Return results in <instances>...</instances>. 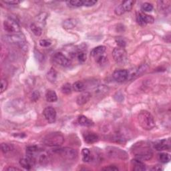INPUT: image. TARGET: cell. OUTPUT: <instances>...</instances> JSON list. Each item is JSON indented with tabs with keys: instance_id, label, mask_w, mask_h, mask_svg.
Returning <instances> with one entry per match:
<instances>
[{
	"instance_id": "f546056e",
	"label": "cell",
	"mask_w": 171,
	"mask_h": 171,
	"mask_svg": "<svg viewBox=\"0 0 171 171\" xmlns=\"http://www.w3.org/2000/svg\"><path fill=\"white\" fill-rule=\"evenodd\" d=\"M31 31H32L33 34L34 35H36V36H40V35L42 34V28L39 27V26H37L36 25V24H32L31 25Z\"/></svg>"
},
{
	"instance_id": "ee69618b",
	"label": "cell",
	"mask_w": 171,
	"mask_h": 171,
	"mask_svg": "<svg viewBox=\"0 0 171 171\" xmlns=\"http://www.w3.org/2000/svg\"><path fill=\"white\" fill-rule=\"evenodd\" d=\"M117 42V44L119 46V47L120 48H124L126 46V42L122 38H118L116 40Z\"/></svg>"
},
{
	"instance_id": "8992f818",
	"label": "cell",
	"mask_w": 171,
	"mask_h": 171,
	"mask_svg": "<svg viewBox=\"0 0 171 171\" xmlns=\"http://www.w3.org/2000/svg\"><path fill=\"white\" fill-rule=\"evenodd\" d=\"M112 56L115 62L118 64H124L128 60L127 52L124 48L118 47L114 48L112 52Z\"/></svg>"
},
{
	"instance_id": "6da1fadb",
	"label": "cell",
	"mask_w": 171,
	"mask_h": 171,
	"mask_svg": "<svg viewBox=\"0 0 171 171\" xmlns=\"http://www.w3.org/2000/svg\"><path fill=\"white\" fill-rule=\"evenodd\" d=\"M132 152L135 158L141 161H147L152 158L153 152L149 144L146 142H140L133 146Z\"/></svg>"
},
{
	"instance_id": "d6986e66",
	"label": "cell",
	"mask_w": 171,
	"mask_h": 171,
	"mask_svg": "<svg viewBox=\"0 0 171 171\" xmlns=\"http://www.w3.org/2000/svg\"><path fill=\"white\" fill-rule=\"evenodd\" d=\"M35 163H36L33 160L28 157L23 158L19 161V164H21V166L26 170H30Z\"/></svg>"
},
{
	"instance_id": "681fc988",
	"label": "cell",
	"mask_w": 171,
	"mask_h": 171,
	"mask_svg": "<svg viewBox=\"0 0 171 171\" xmlns=\"http://www.w3.org/2000/svg\"><path fill=\"white\" fill-rule=\"evenodd\" d=\"M161 169H162L160 166H155V167H154V168H152V170H160Z\"/></svg>"
},
{
	"instance_id": "7bdbcfd3",
	"label": "cell",
	"mask_w": 171,
	"mask_h": 171,
	"mask_svg": "<svg viewBox=\"0 0 171 171\" xmlns=\"http://www.w3.org/2000/svg\"><path fill=\"white\" fill-rule=\"evenodd\" d=\"M97 62L100 65L104 64V63L106 62V57L104 56H100L99 57H98Z\"/></svg>"
},
{
	"instance_id": "484cf974",
	"label": "cell",
	"mask_w": 171,
	"mask_h": 171,
	"mask_svg": "<svg viewBox=\"0 0 171 171\" xmlns=\"http://www.w3.org/2000/svg\"><path fill=\"white\" fill-rule=\"evenodd\" d=\"M57 73L54 68H51L47 73L48 80L51 82H54L56 80Z\"/></svg>"
},
{
	"instance_id": "8d00e7d4",
	"label": "cell",
	"mask_w": 171,
	"mask_h": 171,
	"mask_svg": "<svg viewBox=\"0 0 171 171\" xmlns=\"http://www.w3.org/2000/svg\"><path fill=\"white\" fill-rule=\"evenodd\" d=\"M96 3L97 1H96V0H84V1H83V6H93Z\"/></svg>"
},
{
	"instance_id": "3957f363",
	"label": "cell",
	"mask_w": 171,
	"mask_h": 171,
	"mask_svg": "<svg viewBox=\"0 0 171 171\" xmlns=\"http://www.w3.org/2000/svg\"><path fill=\"white\" fill-rule=\"evenodd\" d=\"M64 143V137L60 132H52L43 138V143L48 146H59Z\"/></svg>"
},
{
	"instance_id": "74e56055",
	"label": "cell",
	"mask_w": 171,
	"mask_h": 171,
	"mask_svg": "<svg viewBox=\"0 0 171 171\" xmlns=\"http://www.w3.org/2000/svg\"><path fill=\"white\" fill-rule=\"evenodd\" d=\"M7 86H8L7 81L5 79L2 78L1 80V93H3V92L7 89Z\"/></svg>"
},
{
	"instance_id": "cb8c5ba5",
	"label": "cell",
	"mask_w": 171,
	"mask_h": 171,
	"mask_svg": "<svg viewBox=\"0 0 171 171\" xmlns=\"http://www.w3.org/2000/svg\"><path fill=\"white\" fill-rule=\"evenodd\" d=\"M46 100L49 102H56L57 100L56 93L54 90H48L47 92H46Z\"/></svg>"
},
{
	"instance_id": "ab89813d",
	"label": "cell",
	"mask_w": 171,
	"mask_h": 171,
	"mask_svg": "<svg viewBox=\"0 0 171 171\" xmlns=\"http://www.w3.org/2000/svg\"><path fill=\"white\" fill-rule=\"evenodd\" d=\"M39 98H40L39 92L37 90H35L34 92H33V93L31 94V100H32L33 102H36V101L39 99Z\"/></svg>"
},
{
	"instance_id": "e575fe53",
	"label": "cell",
	"mask_w": 171,
	"mask_h": 171,
	"mask_svg": "<svg viewBox=\"0 0 171 171\" xmlns=\"http://www.w3.org/2000/svg\"><path fill=\"white\" fill-rule=\"evenodd\" d=\"M159 7L161 10H166L170 6V1H159Z\"/></svg>"
},
{
	"instance_id": "9a60e30c",
	"label": "cell",
	"mask_w": 171,
	"mask_h": 171,
	"mask_svg": "<svg viewBox=\"0 0 171 171\" xmlns=\"http://www.w3.org/2000/svg\"><path fill=\"white\" fill-rule=\"evenodd\" d=\"M91 98V94L88 92H84L77 97L76 103L79 106H83L88 102Z\"/></svg>"
},
{
	"instance_id": "9c48e42d",
	"label": "cell",
	"mask_w": 171,
	"mask_h": 171,
	"mask_svg": "<svg viewBox=\"0 0 171 171\" xmlns=\"http://www.w3.org/2000/svg\"><path fill=\"white\" fill-rule=\"evenodd\" d=\"M53 60L55 63L62 67L68 68L71 65L70 60L61 52H57L54 55Z\"/></svg>"
},
{
	"instance_id": "60d3db41",
	"label": "cell",
	"mask_w": 171,
	"mask_h": 171,
	"mask_svg": "<svg viewBox=\"0 0 171 171\" xmlns=\"http://www.w3.org/2000/svg\"><path fill=\"white\" fill-rule=\"evenodd\" d=\"M51 42L48 40H41L40 41V45L42 47H48L51 45Z\"/></svg>"
},
{
	"instance_id": "44dd1931",
	"label": "cell",
	"mask_w": 171,
	"mask_h": 171,
	"mask_svg": "<svg viewBox=\"0 0 171 171\" xmlns=\"http://www.w3.org/2000/svg\"><path fill=\"white\" fill-rule=\"evenodd\" d=\"M106 47L104 46H99L94 48L93 50L91 51V56L93 57H99L102 56V54L106 51Z\"/></svg>"
},
{
	"instance_id": "52a82bcc",
	"label": "cell",
	"mask_w": 171,
	"mask_h": 171,
	"mask_svg": "<svg viewBox=\"0 0 171 171\" xmlns=\"http://www.w3.org/2000/svg\"><path fill=\"white\" fill-rule=\"evenodd\" d=\"M4 30L9 33L19 34L21 30L18 24L12 19H7L4 22Z\"/></svg>"
},
{
	"instance_id": "277c9868",
	"label": "cell",
	"mask_w": 171,
	"mask_h": 171,
	"mask_svg": "<svg viewBox=\"0 0 171 171\" xmlns=\"http://www.w3.org/2000/svg\"><path fill=\"white\" fill-rule=\"evenodd\" d=\"M106 154L108 158L116 160L125 161L128 158V155L124 150L116 146H108L106 149Z\"/></svg>"
},
{
	"instance_id": "603a6c76",
	"label": "cell",
	"mask_w": 171,
	"mask_h": 171,
	"mask_svg": "<svg viewBox=\"0 0 171 171\" xmlns=\"http://www.w3.org/2000/svg\"><path fill=\"white\" fill-rule=\"evenodd\" d=\"M82 160L85 163H90L93 160V156H92L91 152L88 149H84L82 151Z\"/></svg>"
},
{
	"instance_id": "5b68a950",
	"label": "cell",
	"mask_w": 171,
	"mask_h": 171,
	"mask_svg": "<svg viewBox=\"0 0 171 171\" xmlns=\"http://www.w3.org/2000/svg\"><path fill=\"white\" fill-rule=\"evenodd\" d=\"M55 152L60 155L63 158L68 161H74L76 160L78 157V152L76 150L72 148L65 147L62 149H56Z\"/></svg>"
},
{
	"instance_id": "5bb4252c",
	"label": "cell",
	"mask_w": 171,
	"mask_h": 171,
	"mask_svg": "<svg viewBox=\"0 0 171 171\" xmlns=\"http://www.w3.org/2000/svg\"><path fill=\"white\" fill-rule=\"evenodd\" d=\"M36 161L41 165L47 164L49 161V155L45 151L39 150L36 157Z\"/></svg>"
},
{
	"instance_id": "4fadbf2b",
	"label": "cell",
	"mask_w": 171,
	"mask_h": 171,
	"mask_svg": "<svg viewBox=\"0 0 171 171\" xmlns=\"http://www.w3.org/2000/svg\"><path fill=\"white\" fill-rule=\"evenodd\" d=\"M154 148L158 151L169 150L170 148V140L169 139H163V140L156 142L155 144Z\"/></svg>"
},
{
	"instance_id": "d6a6232c",
	"label": "cell",
	"mask_w": 171,
	"mask_h": 171,
	"mask_svg": "<svg viewBox=\"0 0 171 171\" xmlns=\"http://www.w3.org/2000/svg\"><path fill=\"white\" fill-rule=\"evenodd\" d=\"M142 9L143 11H146V12H150L153 10V5L150 3H144L142 5Z\"/></svg>"
},
{
	"instance_id": "bcb514c9",
	"label": "cell",
	"mask_w": 171,
	"mask_h": 171,
	"mask_svg": "<svg viewBox=\"0 0 171 171\" xmlns=\"http://www.w3.org/2000/svg\"><path fill=\"white\" fill-rule=\"evenodd\" d=\"M4 3L9 5H17L19 4L20 1L17 0H7V1H4Z\"/></svg>"
},
{
	"instance_id": "83f0119b",
	"label": "cell",
	"mask_w": 171,
	"mask_h": 171,
	"mask_svg": "<svg viewBox=\"0 0 171 171\" xmlns=\"http://www.w3.org/2000/svg\"><path fill=\"white\" fill-rule=\"evenodd\" d=\"M72 88H73L74 91L78 92H82L85 89V84L82 82L78 81V82H76L72 85Z\"/></svg>"
},
{
	"instance_id": "7c38bea8",
	"label": "cell",
	"mask_w": 171,
	"mask_h": 171,
	"mask_svg": "<svg viewBox=\"0 0 171 171\" xmlns=\"http://www.w3.org/2000/svg\"><path fill=\"white\" fill-rule=\"evenodd\" d=\"M137 21L140 25L144 26L147 24H152L155 21V19L151 16L140 13L137 14Z\"/></svg>"
},
{
	"instance_id": "f35d334b",
	"label": "cell",
	"mask_w": 171,
	"mask_h": 171,
	"mask_svg": "<svg viewBox=\"0 0 171 171\" xmlns=\"http://www.w3.org/2000/svg\"><path fill=\"white\" fill-rule=\"evenodd\" d=\"M124 13H125V11H124L122 6V5H118V6L116 7V9H115V13L116 14V15L121 16V15H122V14Z\"/></svg>"
},
{
	"instance_id": "d590c367",
	"label": "cell",
	"mask_w": 171,
	"mask_h": 171,
	"mask_svg": "<svg viewBox=\"0 0 171 171\" xmlns=\"http://www.w3.org/2000/svg\"><path fill=\"white\" fill-rule=\"evenodd\" d=\"M11 150V147L8 144L2 143L1 144V151L4 153V154H7V152H10Z\"/></svg>"
},
{
	"instance_id": "ffe728a7",
	"label": "cell",
	"mask_w": 171,
	"mask_h": 171,
	"mask_svg": "<svg viewBox=\"0 0 171 171\" xmlns=\"http://www.w3.org/2000/svg\"><path fill=\"white\" fill-rule=\"evenodd\" d=\"M133 165V170L137 171H141L146 170V165L143 163V161H141L138 159L135 158L132 161Z\"/></svg>"
},
{
	"instance_id": "c3c4849f",
	"label": "cell",
	"mask_w": 171,
	"mask_h": 171,
	"mask_svg": "<svg viewBox=\"0 0 171 171\" xmlns=\"http://www.w3.org/2000/svg\"><path fill=\"white\" fill-rule=\"evenodd\" d=\"M7 171H13V170H20L19 169H18V168H16V167H8L6 169H5Z\"/></svg>"
},
{
	"instance_id": "d4e9b609",
	"label": "cell",
	"mask_w": 171,
	"mask_h": 171,
	"mask_svg": "<svg viewBox=\"0 0 171 171\" xmlns=\"http://www.w3.org/2000/svg\"><path fill=\"white\" fill-rule=\"evenodd\" d=\"M134 4V1L132 0H128V1H124L122 3V6L124 11H130L132 10L133 5Z\"/></svg>"
},
{
	"instance_id": "b9f144b4",
	"label": "cell",
	"mask_w": 171,
	"mask_h": 171,
	"mask_svg": "<svg viewBox=\"0 0 171 171\" xmlns=\"http://www.w3.org/2000/svg\"><path fill=\"white\" fill-rule=\"evenodd\" d=\"M47 16H48L47 13L45 12L40 13V15H38V16H37V19H38L39 22L42 23L43 22H45L46 17H47Z\"/></svg>"
},
{
	"instance_id": "30bf717a",
	"label": "cell",
	"mask_w": 171,
	"mask_h": 171,
	"mask_svg": "<svg viewBox=\"0 0 171 171\" xmlns=\"http://www.w3.org/2000/svg\"><path fill=\"white\" fill-rule=\"evenodd\" d=\"M43 116L49 123H54L56 120V111L53 107L48 106L43 111Z\"/></svg>"
},
{
	"instance_id": "4316f807",
	"label": "cell",
	"mask_w": 171,
	"mask_h": 171,
	"mask_svg": "<svg viewBox=\"0 0 171 171\" xmlns=\"http://www.w3.org/2000/svg\"><path fill=\"white\" fill-rule=\"evenodd\" d=\"M158 161L162 163H167L170 161V155L169 153L163 152L158 155Z\"/></svg>"
},
{
	"instance_id": "1f68e13d",
	"label": "cell",
	"mask_w": 171,
	"mask_h": 171,
	"mask_svg": "<svg viewBox=\"0 0 171 171\" xmlns=\"http://www.w3.org/2000/svg\"><path fill=\"white\" fill-rule=\"evenodd\" d=\"M108 92V87L105 86H104V85L98 86V88H96V90H95L96 94H106Z\"/></svg>"
},
{
	"instance_id": "7a4b0ae2",
	"label": "cell",
	"mask_w": 171,
	"mask_h": 171,
	"mask_svg": "<svg viewBox=\"0 0 171 171\" xmlns=\"http://www.w3.org/2000/svg\"><path fill=\"white\" fill-rule=\"evenodd\" d=\"M137 119L139 125L144 130H150L155 128V121L154 117L149 112L146 111L140 112L138 115Z\"/></svg>"
},
{
	"instance_id": "7402d4cb",
	"label": "cell",
	"mask_w": 171,
	"mask_h": 171,
	"mask_svg": "<svg viewBox=\"0 0 171 171\" xmlns=\"http://www.w3.org/2000/svg\"><path fill=\"white\" fill-rule=\"evenodd\" d=\"M78 22L76 19L73 18H69L65 20L63 23V28L67 29V30H69V29H72L75 28L77 25Z\"/></svg>"
},
{
	"instance_id": "836d02e7",
	"label": "cell",
	"mask_w": 171,
	"mask_h": 171,
	"mask_svg": "<svg viewBox=\"0 0 171 171\" xmlns=\"http://www.w3.org/2000/svg\"><path fill=\"white\" fill-rule=\"evenodd\" d=\"M68 3L74 7L83 6V1L82 0H72V1H69Z\"/></svg>"
},
{
	"instance_id": "4dcf8cb0",
	"label": "cell",
	"mask_w": 171,
	"mask_h": 171,
	"mask_svg": "<svg viewBox=\"0 0 171 171\" xmlns=\"http://www.w3.org/2000/svg\"><path fill=\"white\" fill-rule=\"evenodd\" d=\"M76 56L77 57L78 60H79L80 62H85L86 60V56L84 54V52L82 50H79L76 52Z\"/></svg>"
},
{
	"instance_id": "f6af8a7d",
	"label": "cell",
	"mask_w": 171,
	"mask_h": 171,
	"mask_svg": "<svg viewBox=\"0 0 171 171\" xmlns=\"http://www.w3.org/2000/svg\"><path fill=\"white\" fill-rule=\"evenodd\" d=\"M103 170H110V171H117L118 170V168L116 167L115 166H108V167H104L102 169Z\"/></svg>"
},
{
	"instance_id": "8fae6325",
	"label": "cell",
	"mask_w": 171,
	"mask_h": 171,
	"mask_svg": "<svg viewBox=\"0 0 171 171\" xmlns=\"http://www.w3.org/2000/svg\"><path fill=\"white\" fill-rule=\"evenodd\" d=\"M112 76L116 82H123L128 79V71L126 69H118L114 72Z\"/></svg>"
},
{
	"instance_id": "ac0fdd59",
	"label": "cell",
	"mask_w": 171,
	"mask_h": 171,
	"mask_svg": "<svg viewBox=\"0 0 171 171\" xmlns=\"http://www.w3.org/2000/svg\"><path fill=\"white\" fill-rule=\"evenodd\" d=\"M78 122L81 126L85 127H91L94 126V122L87 118L85 116L81 115L78 118Z\"/></svg>"
},
{
	"instance_id": "ba28073f",
	"label": "cell",
	"mask_w": 171,
	"mask_h": 171,
	"mask_svg": "<svg viewBox=\"0 0 171 171\" xmlns=\"http://www.w3.org/2000/svg\"><path fill=\"white\" fill-rule=\"evenodd\" d=\"M3 40L5 42H8L10 43H14V44L17 45H24L25 43V40L24 37L22 35H20L19 34H11V35H6V36H4Z\"/></svg>"
},
{
	"instance_id": "7dc6e473",
	"label": "cell",
	"mask_w": 171,
	"mask_h": 171,
	"mask_svg": "<svg viewBox=\"0 0 171 171\" xmlns=\"http://www.w3.org/2000/svg\"><path fill=\"white\" fill-rule=\"evenodd\" d=\"M35 56H36V58L39 61H42L43 59V56L39 51H36L35 52Z\"/></svg>"
},
{
	"instance_id": "2e32d148",
	"label": "cell",
	"mask_w": 171,
	"mask_h": 171,
	"mask_svg": "<svg viewBox=\"0 0 171 171\" xmlns=\"http://www.w3.org/2000/svg\"><path fill=\"white\" fill-rule=\"evenodd\" d=\"M39 150H40L36 146H28L26 149V155H27V157L31 158V160H33L36 163V157Z\"/></svg>"
},
{
	"instance_id": "e0dca14e",
	"label": "cell",
	"mask_w": 171,
	"mask_h": 171,
	"mask_svg": "<svg viewBox=\"0 0 171 171\" xmlns=\"http://www.w3.org/2000/svg\"><path fill=\"white\" fill-rule=\"evenodd\" d=\"M84 141L88 144H93L96 143L99 140V137L98 136L93 132H86L85 134L84 135Z\"/></svg>"
},
{
	"instance_id": "f1b7e54d",
	"label": "cell",
	"mask_w": 171,
	"mask_h": 171,
	"mask_svg": "<svg viewBox=\"0 0 171 171\" xmlns=\"http://www.w3.org/2000/svg\"><path fill=\"white\" fill-rule=\"evenodd\" d=\"M73 88H72V86L69 83H66L65 84H63L62 87V93L65 94H69L72 93V91Z\"/></svg>"
}]
</instances>
